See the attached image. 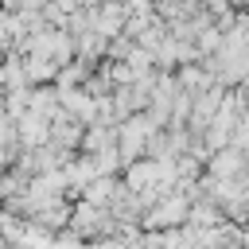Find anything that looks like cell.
<instances>
[{
    "instance_id": "obj_4",
    "label": "cell",
    "mask_w": 249,
    "mask_h": 249,
    "mask_svg": "<svg viewBox=\"0 0 249 249\" xmlns=\"http://www.w3.org/2000/svg\"><path fill=\"white\" fill-rule=\"evenodd\" d=\"M43 4H47V0H16V8H19V12H39Z\"/></svg>"
},
{
    "instance_id": "obj_1",
    "label": "cell",
    "mask_w": 249,
    "mask_h": 249,
    "mask_svg": "<svg viewBox=\"0 0 249 249\" xmlns=\"http://www.w3.org/2000/svg\"><path fill=\"white\" fill-rule=\"evenodd\" d=\"M47 113H39V109H23L19 117H16V136H19V148H35V144H43L47 140Z\"/></svg>"
},
{
    "instance_id": "obj_3",
    "label": "cell",
    "mask_w": 249,
    "mask_h": 249,
    "mask_svg": "<svg viewBox=\"0 0 249 249\" xmlns=\"http://www.w3.org/2000/svg\"><path fill=\"white\" fill-rule=\"evenodd\" d=\"M124 62L132 66V74H144V70H156V54L152 51H144V47H128V54H124Z\"/></svg>"
},
{
    "instance_id": "obj_2",
    "label": "cell",
    "mask_w": 249,
    "mask_h": 249,
    "mask_svg": "<svg viewBox=\"0 0 249 249\" xmlns=\"http://www.w3.org/2000/svg\"><path fill=\"white\" fill-rule=\"evenodd\" d=\"M19 62H23V82L27 86H43V82H54V62L51 58H43V54H19Z\"/></svg>"
}]
</instances>
